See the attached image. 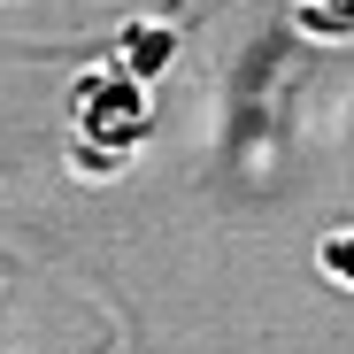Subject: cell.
I'll return each mask as SVG.
<instances>
[{
    "mask_svg": "<svg viewBox=\"0 0 354 354\" xmlns=\"http://www.w3.org/2000/svg\"><path fill=\"white\" fill-rule=\"evenodd\" d=\"M147 139V93L139 77L124 70H100L77 85V147H85V169H115L124 154H139Z\"/></svg>",
    "mask_w": 354,
    "mask_h": 354,
    "instance_id": "cell-1",
    "label": "cell"
},
{
    "mask_svg": "<svg viewBox=\"0 0 354 354\" xmlns=\"http://www.w3.org/2000/svg\"><path fill=\"white\" fill-rule=\"evenodd\" d=\"M169 46H177V31H169V24H147V31L131 24V31H124V62H115V70L147 85V77H154V70L169 62Z\"/></svg>",
    "mask_w": 354,
    "mask_h": 354,
    "instance_id": "cell-2",
    "label": "cell"
}]
</instances>
